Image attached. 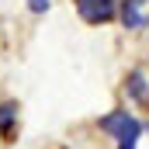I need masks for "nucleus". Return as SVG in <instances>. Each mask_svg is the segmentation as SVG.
<instances>
[{"label":"nucleus","mask_w":149,"mask_h":149,"mask_svg":"<svg viewBox=\"0 0 149 149\" xmlns=\"http://www.w3.org/2000/svg\"><path fill=\"white\" fill-rule=\"evenodd\" d=\"M101 128L118 139V149H135V139H139V132H142V125H139V118H132L128 111H111L101 118Z\"/></svg>","instance_id":"f257e3e1"},{"label":"nucleus","mask_w":149,"mask_h":149,"mask_svg":"<svg viewBox=\"0 0 149 149\" xmlns=\"http://www.w3.org/2000/svg\"><path fill=\"white\" fill-rule=\"evenodd\" d=\"M76 10L87 24H104L118 14V3L114 0H76Z\"/></svg>","instance_id":"f03ea898"},{"label":"nucleus","mask_w":149,"mask_h":149,"mask_svg":"<svg viewBox=\"0 0 149 149\" xmlns=\"http://www.w3.org/2000/svg\"><path fill=\"white\" fill-rule=\"evenodd\" d=\"M121 21H125V28H142V24H146L142 10H139L132 0H125V3H121Z\"/></svg>","instance_id":"7ed1b4c3"},{"label":"nucleus","mask_w":149,"mask_h":149,"mask_svg":"<svg viewBox=\"0 0 149 149\" xmlns=\"http://www.w3.org/2000/svg\"><path fill=\"white\" fill-rule=\"evenodd\" d=\"M125 90H128V94H132L135 101H142V97H146V76H142L139 70H135V73H132L128 80H125Z\"/></svg>","instance_id":"20e7f679"},{"label":"nucleus","mask_w":149,"mask_h":149,"mask_svg":"<svg viewBox=\"0 0 149 149\" xmlns=\"http://www.w3.org/2000/svg\"><path fill=\"white\" fill-rule=\"evenodd\" d=\"M10 118H14V104H3V108H0V128H3V132L10 128Z\"/></svg>","instance_id":"39448f33"},{"label":"nucleus","mask_w":149,"mask_h":149,"mask_svg":"<svg viewBox=\"0 0 149 149\" xmlns=\"http://www.w3.org/2000/svg\"><path fill=\"white\" fill-rule=\"evenodd\" d=\"M28 7H31L35 14H45V10H49V0H28Z\"/></svg>","instance_id":"423d86ee"},{"label":"nucleus","mask_w":149,"mask_h":149,"mask_svg":"<svg viewBox=\"0 0 149 149\" xmlns=\"http://www.w3.org/2000/svg\"><path fill=\"white\" fill-rule=\"evenodd\" d=\"M132 3H135V7H142V3H146V0H132Z\"/></svg>","instance_id":"0eeeda50"}]
</instances>
